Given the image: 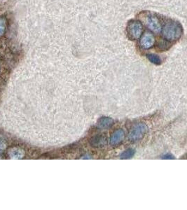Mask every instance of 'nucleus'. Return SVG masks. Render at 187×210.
I'll return each mask as SVG.
<instances>
[{
    "label": "nucleus",
    "mask_w": 187,
    "mask_h": 210,
    "mask_svg": "<svg viewBox=\"0 0 187 210\" xmlns=\"http://www.w3.org/2000/svg\"><path fill=\"white\" fill-rule=\"evenodd\" d=\"M9 156L11 159H21L24 157L25 152L23 149L19 148H13L9 151Z\"/></svg>",
    "instance_id": "1a4fd4ad"
},
{
    "label": "nucleus",
    "mask_w": 187,
    "mask_h": 210,
    "mask_svg": "<svg viewBox=\"0 0 187 210\" xmlns=\"http://www.w3.org/2000/svg\"><path fill=\"white\" fill-rule=\"evenodd\" d=\"M135 151L133 149H129L128 150L123 151L121 155V158L122 159H129L135 155Z\"/></svg>",
    "instance_id": "9b49d317"
},
{
    "label": "nucleus",
    "mask_w": 187,
    "mask_h": 210,
    "mask_svg": "<svg viewBox=\"0 0 187 210\" xmlns=\"http://www.w3.org/2000/svg\"><path fill=\"white\" fill-rule=\"evenodd\" d=\"M155 43V37L151 32L146 31L140 36V46L144 49H149L152 48Z\"/></svg>",
    "instance_id": "39448f33"
},
{
    "label": "nucleus",
    "mask_w": 187,
    "mask_h": 210,
    "mask_svg": "<svg viewBox=\"0 0 187 210\" xmlns=\"http://www.w3.org/2000/svg\"><path fill=\"white\" fill-rule=\"evenodd\" d=\"M90 144H91V145L93 147L102 148L106 146L107 139L104 136L96 135L91 139Z\"/></svg>",
    "instance_id": "0eeeda50"
},
{
    "label": "nucleus",
    "mask_w": 187,
    "mask_h": 210,
    "mask_svg": "<svg viewBox=\"0 0 187 210\" xmlns=\"http://www.w3.org/2000/svg\"><path fill=\"white\" fill-rule=\"evenodd\" d=\"M143 27L142 24L138 21H131L129 22L127 26V34L132 40L139 39L142 35Z\"/></svg>",
    "instance_id": "7ed1b4c3"
},
{
    "label": "nucleus",
    "mask_w": 187,
    "mask_h": 210,
    "mask_svg": "<svg viewBox=\"0 0 187 210\" xmlns=\"http://www.w3.org/2000/svg\"><path fill=\"white\" fill-rule=\"evenodd\" d=\"M182 35V27L177 22H168L163 29V36L167 41H176L181 37Z\"/></svg>",
    "instance_id": "f257e3e1"
},
{
    "label": "nucleus",
    "mask_w": 187,
    "mask_h": 210,
    "mask_svg": "<svg viewBox=\"0 0 187 210\" xmlns=\"http://www.w3.org/2000/svg\"><path fill=\"white\" fill-rule=\"evenodd\" d=\"M140 18L150 30L156 34L161 32L162 30V25L158 17L151 13H147V14L144 15L143 17H140Z\"/></svg>",
    "instance_id": "f03ea898"
},
{
    "label": "nucleus",
    "mask_w": 187,
    "mask_h": 210,
    "mask_svg": "<svg viewBox=\"0 0 187 210\" xmlns=\"http://www.w3.org/2000/svg\"><path fill=\"white\" fill-rule=\"evenodd\" d=\"M6 21L4 18H0V36H3L6 31Z\"/></svg>",
    "instance_id": "f8f14e48"
},
{
    "label": "nucleus",
    "mask_w": 187,
    "mask_h": 210,
    "mask_svg": "<svg viewBox=\"0 0 187 210\" xmlns=\"http://www.w3.org/2000/svg\"><path fill=\"white\" fill-rule=\"evenodd\" d=\"M169 46H170L169 44H168V43H166V42H165L163 41H161L160 43H158V48L161 50L168 49V48H169Z\"/></svg>",
    "instance_id": "ddd939ff"
},
{
    "label": "nucleus",
    "mask_w": 187,
    "mask_h": 210,
    "mask_svg": "<svg viewBox=\"0 0 187 210\" xmlns=\"http://www.w3.org/2000/svg\"><path fill=\"white\" fill-rule=\"evenodd\" d=\"M147 130V126L144 123H139L135 125L130 132L128 138L131 142L139 141L144 137Z\"/></svg>",
    "instance_id": "20e7f679"
},
{
    "label": "nucleus",
    "mask_w": 187,
    "mask_h": 210,
    "mask_svg": "<svg viewBox=\"0 0 187 210\" xmlns=\"http://www.w3.org/2000/svg\"><path fill=\"white\" fill-rule=\"evenodd\" d=\"M163 158H165V159H174V157H173V156L170 155V154H166V155H165L163 157Z\"/></svg>",
    "instance_id": "4468645a"
},
{
    "label": "nucleus",
    "mask_w": 187,
    "mask_h": 210,
    "mask_svg": "<svg viewBox=\"0 0 187 210\" xmlns=\"http://www.w3.org/2000/svg\"><path fill=\"white\" fill-rule=\"evenodd\" d=\"M146 56H147V58L149 60V61L151 62V63H152L157 65H161V59L159 56H158L157 55L148 54Z\"/></svg>",
    "instance_id": "9d476101"
},
{
    "label": "nucleus",
    "mask_w": 187,
    "mask_h": 210,
    "mask_svg": "<svg viewBox=\"0 0 187 210\" xmlns=\"http://www.w3.org/2000/svg\"><path fill=\"white\" fill-rule=\"evenodd\" d=\"M113 123L112 118L109 117H102L98 120V127L100 129H107L111 127Z\"/></svg>",
    "instance_id": "6e6552de"
},
{
    "label": "nucleus",
    "mask_w": 187,
    "mask_h": 210,
    "mask_svg": "<svg viewBox=\"0 0 187 210\" xmlns=\"http://www.w3.org/2000/svg\"><path fill=\"white\" fill-rule=\"evenodd\" d=\"M124 136V132L122 129H118V130H116L112 134L111 137H110V144L113 147L118 145L120 143L123 142Z\"/></svg>",
    "instance_id": "423d86ee"
},
{
    "label": "nucleus",
    "mask_w": 187,
    "mask_h": 210,
    "mask_svg": "<svg viewBox=\"0 0 187 210\" xmlns=\"http://www.w3.org/2000/svg\"><path fill=\"white\" fill-rule=\"evenodd\" d=\"M6 148V144L3 141L0 140V149H4Z\"/></svg>",
    "instance_id": "2eb2a0df"
}]
</instances>
